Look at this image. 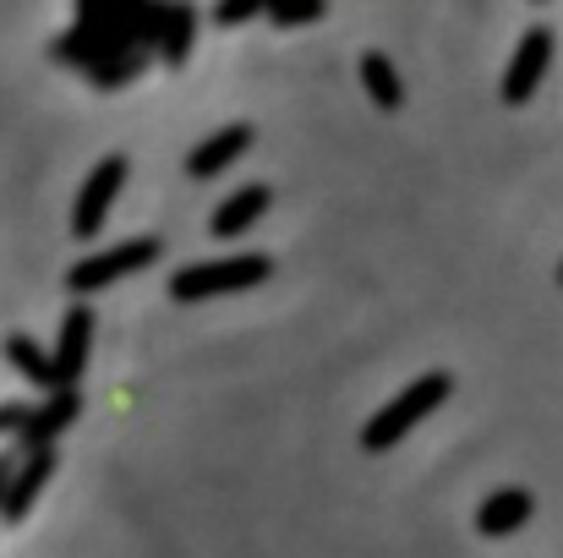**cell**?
Here are the masks:
<instances>
[{
    "mask_svg": "<svg viewBox=\"0 0 563 558\" xmlns=\"http://www.w3.org/2000/svg\"><path fill=\"white\" fill-rule=\"evenodd\" d=\"M5 488H11V449H0V499H5Z\"/></svg>",
    "mask_w": 563,
    "mask_h": 558,
    "instance_id": "cell-19",
    "label": "cell"
},
{
    "mask_svg": "<svg viewBox=\"0 0 563 558\" xmlns=\"http://www.w3.org/2000/svg\"><path fill=\"white\" fill-rule=\"evenodd\" d=\"M55 400H44V405H33V416H27V427L16 433V449L22 455H33V449H55V438L77 422V411H82V400H77V383H60V389H49Z\"/></svg>",
    "mask_w": 563,
    "mask_h": 558,
    "instance_id": "cell-5",
    "label": "cell"
},
{
    "mask_svg": "<svg viewBox=\"0 0 563 558\" xmlns=\"http://www.w3.org/2000/svg\"><path fill=\"white\" fill-rule=\"evenodd\" d=\"M121 182H126V160H121V154H110V160H99V165H93V176L82 182L77 208H71V236H77V241H93V236L104 230L110 203H115Z\"/></svg>",
    "mask_w": 563,
    "mask_h": 558,
    "instance_id": "cell-4",
    "label": "cell"
},
{
    "mask_svg": "<svg viewBox=\"0 0 563 558\" xmlns=\"http://www.w3.org/2000/svg\"><path fill=\"white\" fill-rule=\"evenodd\" d=\"M88 346H93V307L77 302V307L66 313L60 335H55V372H60V383H77V378H82Z\"/></svg>",
    "mask_w": 563,
    "mask_h": 558,
    "instance_id": "cell-8",
    "label": "cell"
},
{
    "mask_svg": "<svg viewBox=\"0 0 563 558\" xmlns=\"http://www.w3.org/2000/svg\"><path fill=\"white\" fill-rule=\"evenodd\" d=\"M55 477V449H33L27 460H22V471L11 477V488H5V499H0V521L5 526H16L27 510H33V499L44 493V482Z\"/></svg>",
    "mask_w": 563,
    "mask_h": 558,
    "instance_id": "cell-7",
    "label": "cell"
},
{
    "mask_svg": "<svg viewBox=\"0 0 563 558\" xmlns=\"http://www.w3.org/2000/svg\"><path fill=\"white\" fill-rule=\"evenodd\" d=\"M559 280H563V269H559Z\"/></svg>",
    "mask_w": 563,
    "mask_h": 558,
    "instance_id": "cell-20",
    "label": "cell"
},
{
    "mask_svg": "<svg viewBox=\"0 0 563 558\" xmlns=\"http://www.w3.org/2000/svg\"><path fill=\"white\" fill-rule=\"evenodd\" d=\"M257 6H263V0H219V11H213V17H219V22H246Z\"/></svg>",
    "mask_w": 563,
    "mask_h": 558,
    "instance_id": "cell-17",
    "label": "cell"
},
{
    "mask_svg": "<svg viewBox=\"0 0 563 558\" xmlns=\"http://www.w3.org/2000/svg\"><path fill=\"white\" fill-rule=\"evenodd\" d=\"M121 11V0H82V22L93 28V22H104V17H115Z\"/></svg>",
    "mask_w": 563,
    "mask_h": 558,
    "instance_id": "cell-18",
    "label": "cell"
},
{
    "mask_svg": "<svg viewBox=\"0 0 563 558\" xmlns=\"http://www.w3.org/2000/svg\"><path fill=\"white\" fill-rule=\"evenodd\" d=\"M274 11V22H312L318 11H323V0H279V6H268Z\"/></svg>",
    "mask_w": 563,
    "mask_h": 558,
    "instance_id": "cell-15",
    "label": "cell"
},
{
    "mask_svg": "<svg viewBox=\"0 0 563 558\" xmlns=\"http://www.w3.org/2000/svg\"><path fill=\"white\" fill-rule=\"evenodd\" d=\"M362 83H367V94H373L383 110H394V105L405 99V88H399V77H394V66H388L383 55H367V61H362Z\"/></svg>",
    "mask_w": 563,
    "mask_h": 558,
    "instance_id": "cell-13",
    "label": "cell"
},
{
    "mask_svg": "<svg viewBox=\"0 0 563 558\" xmlns=\"http://www.w3.org/2000/svg\"><path fill=\"white\" fill-rule=\"evenodd\" d=\"M5 362L22 372L27 383H38V389H60L55 351H44V346H38V340H27V335H11V340H5Z\"/></svg>",
    "mask_w": 563,
    "mask_h": 558,
    "instance_id": "cell-12",
    "label": "cell"
},
{
    "mask_svg": "<svg viewBox=\"0 0 563 558\" xmlns=\"http://www.w3.org/2000/svg\"><path fill=\"white\" fill-rule=\"evenodd\" d=\"M274 274V263L263 252H241V258H213V263H187L170 280L176 302H208V296H230V291H252Z\"/></svg>",
    "mask_w": 563,
    "mask_h": 558,
    "instance_id": "cell-2",
    "label": "cell"
},
{
    "mask_svg": "<svg viewBox=\"0 0 563 558\" xmlns=\"http://www.w3.org/2000/svg\"><path fill=\"white\" fill-rule=\"evenodd\" d=\"M252 143V127H230V132H213L202 149H191V160H187V176H197V182H208V176H219L241 149Z\"/></svg>",
    "mask_w": 563,
    "mask_h": 558,
    "instance_id": "cell-11",
    "label": "cell"
},
{
    "mask_svg": "<svg viewBox=\"0 0 563 558\" xmlns=\"http://www.w3.org/2000/svg\"><path fill=\"white\" fill-rule=\"evenodd\" d=\"M27 416H33V405H22V400H5V405H0V438H16V433L27 427Z\"/></svg>",
    "mask_w": 563,
    "mask_h": 558,
    "instance_id": "cell-16",
    "label": "cell"
},
{
    "mask_svg": "<svg viewBox=\"0 0 563 558\" xmlns=\"http://www.w3.org/2000/svg\"><path fill=\"white\" fill-rule=\"evenodd\" d=\"M263 208H268V186H241V192H230V197H224V203L213 208L208 230H213L219 241H230V236L252 230V225L263 219Z\"/></svg>",
    "mask_w": 563,
    "mask_h": 558,
    "instance_id": "cell-10",
    "label": "cell"
},
{
    "mask_svg": "<svg viewBox=\"0 0 563 558\" xmlns=\"http://www.w3.org/2000/svg\"><path fill=\"white\" fill-rule=\"evenodd\" d=\"M187 44H191V11L187 6H170V11H165V28H159V50H165V61L181 66V61H187Z\"/></svg>",
    "mask_w": 563,
    "mask_h": 558,
    "instance_id": "cell-14",
    "label": "cell"
},
{
    "mask_svg": "<svg viewBox=\"0 0 563 558\" xmlns=\"http://www.w3.org/2000/svg\"><path fill=\"white\" fill-rule=\"evenodd\" d=\"M449 394H454V378H449V372H427V378H416L405 394H394V400L377 411L373 422L362 427V449L383 455V449L405 444V433H410L421 416H432V411H438Z\"/></svg>",
    "mask_w": 563,
    "mask_h": 558,
    "instance_id": "cell-1",
    "label": "cell"
},
{
    "mask_svg": "<svg viewBox=\"0 0 563 558\" xmlns=\"http://www.w3.org/2000/svg\"><path fill=\"white\" fill-rule=\"evenodd\" d=\"M154 258H159V241H154V236L121 241V247H110V252H93V258L71 263L66 291H71V296H93V291H104V285H115V280H126V274L148 269Z\"/></svg>",
    "mask_w": 563,
    "mask_h": 558,
    "instance_id": "cell-3",
    "label": "cell"
},
{
    "mask_svg": "<svg viewBox=\"0 0 563 558\" xmlns=\"http://www.w3.org/2000/svg\"><path fill=\"white\" fill-rule=\"evenodd\" d=\"M548 61H553V33H548V28L526 33V39H520V55H515L509 77H504V99H509V105H526V99L537 94V83H542Z\"/></svg>",
    "mask_w": 563,
    "mask_h": 558,
    "instance_id": "cell-6",
    "label": "cell"
},
{
    "mask_svg": "<svg viewBox=\"0 0 563 558\" xmlns=\"http://www.w3.org/2000/svg\"><path fill=\"white\" fill-rule=\"evenodd\" d=\"M531 493L526 488H498L482 510H476V532L482 537H509V532H520L526 521H531Z\"/></svg>",
    "mask_w": 563,
    "mask_h": 558,
    "instance_id": "cell-9",
    "label": "cell"
}]
</instances>
